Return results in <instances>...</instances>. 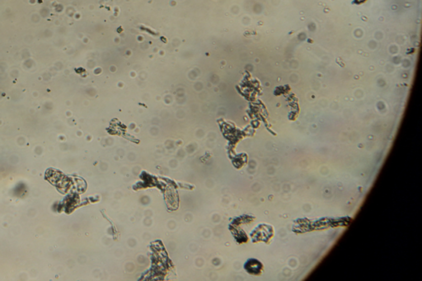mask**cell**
I'll return each mask as SVG.
<instances>
[{"mask_svg": "<svg viewBox=\"0 0 422 281\" xmlns=\"http://www.w3.org/2000/svg\"><path fill=\"white\" fill-rule=\"evenodd\" d=\"M254 264H255V265H253V263L250 265V266H251L252 268L247 269V271H248L250 273L258 274L259 272L261 271V269H262V266H261V264L257 261H255V263Z\"/></svg>", "mask_w": 422, "mask_h": 281, "instance_id": "obj_1", "label": "cell"}]
</instances>
